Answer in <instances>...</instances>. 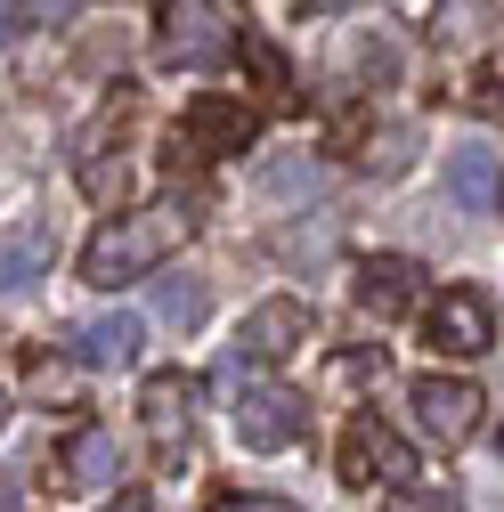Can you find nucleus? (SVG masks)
I'll return each mask as SVG.
<instances>
[{
	"label": "nucleus",
	"instance_id": "nucleus-1",
	"mask_svg": "<svg viewBox=\"0 0 504 512\" xmlns=\"http://www.w3.org/2000/svg\"><path fill=\"white\" fill-rule=\"evenodd\" d=\"M196 236V204L187 196H163V204H139V212H114L90 244H82V285L114 293V285H139L155 277L171 252Z\"/></svg>",
	"mask_w": 504,
	"mask_h": 512
},
{
	"label": "nucleus",
	"instance_id": "nucleus-2",
	"mask_svg": "<svg viewBox=\"0 0 504 512\" xmlns=\"http://www.w3.org/2000/svg\"><path fill=\"white\" fill-rule=\"evenodd\" d=\"M236 57V25L220 0H163V25H155V66H179V74H204V66H228Z\"/></svg>",
	"mask_w": 504,
	"mask_h": 512
},
{
	"label": "nucleus",
	"instance_id": "nucleus-3",
	"mask_svg": "<svg viewBox=\"0 0 504 512\" xmlns=\"http://www.w3.org/2000/svg\"><path fill=\"white\" fill-rule=\"evenodd\" d=\"M334 472H342L350 488H399V480L415 472V456H407V439H399L383 415H350V423H342Z\"/></svg>",
	"mask_w": 504,
	"mask_h": 512
},
{
	"label": "nucleus",
	"instance_id": "nucleus-4",
	"mask_svg": "<svg viewBox=\"0 0 504 512\" xmlns=\"http://www.w3.org/2000/svg\"><path fill=\"white\" fill-rule=\"evenodd\" d=\"M407 407H415V423L439 439V447H464L472 431H480V391H472V382L464 374H415L407 382Z\"/></svg>",
	"mask_w": 504,
	"mask_h": 512
},
{
	"label": "nucleus",
	"instance_id": "nucleus-5",
	"mask_svg": "<svg viewBox=\"0 0 504 512\" xmlns=\"http://www.w3.org/2000/svg\"><path fill=\"white\" fill-rule=\"evenodd\" d=\"M423 334H431V350H439V358H480V350L496 342V309H488V293L448 285V293L423 309Z\"/></svg>",
	"mask_w": 504,
	"mask_h": 512
},
{
	"label": "nucleus",
	"instance_id": "nucleus-6",
	"mask_svg": "<svg viewBox=\"0 0 504 512\" xmlns=\"http://www.w3.org/2000/svg\"><path fill=\"white\" fill-rule=\"evenodd\" d=\"M309 431V399L285 391V382H261V391L236 399V439L252 447V456H277V447H293Z\"/></svg>",
	"mask_w": 504,
	"mask_h": 512
},
{
	"label": "nucleus",
	"instance_id": "nucleus-7",
	"mask_svg": "<svg viewBox=\"0 0 504 512\" xmlns=\"http://www.w3.org/2000/svg\"><path fill=\"white\" fill-rule=\"evenodd\" d=\"M309 334H318V317H309V301H293V293H277V301H261L244 317V334H236V358L244 366H285Z\"/></svg>",
	"mask_w": 504,
	"mask_h": 512
},
{
	"label": "nucleus",
	"instance_id": "nucleus-8",
	"mask_svg": "<svg viewBox=\"0 0 504 512\" xmlns=\"http://www.w3.org/2000/svg\"><path fill=\"white\" fill-rule=\"evenodd\" d=\"M139 423L155 439V456L179 464L187 456V431H196V374H147V391H139Z\"/></svg>",
	"mask_w": 504,
	"mask_h": 512
},
{
	"label": "nucleus",
	"instance_id": "nucleus-9",
	"mask_svg": "<svg viewBox=\"0 0 504 512\" xmlns=\"http://www.w3.org/2000/svg\"><path fill=\"white\" fill-rule=\"evenodd\" d=\"M350 301L366 317H407L423 301V269L407 261V252H366V261L350 269Z\"/></svg>",
	"mask_w": 504,
	"mask_h": 512
},
{
	"label": "nucleus",
	"instance_id": "nucleus-10",
	"mask_svg": "<svg viewBox=\"0 0 504 512\" xmlns=\"http://www.w3.org/2000/svg\"><path fill=\"white\" fill-rule=\"evenodd\" d=\"M114 472H122V447L106 423H82L66 447H57V480H66L74 496H114Z\"/></svg>",
	"mask_w": 504,
	"mask_h": 512
},
{
	"label": "nucleus",
	"instance_id": "nucleus-11",
	"mask_svg": "<svg viewBox=\"0 0 504 512\" xmlns=\"http://www.w3.org/2000/svg\"><path fill=\"white\" fill-rule=\"evenodd\" d=\"M147 350V317L131 309H114V317H90V326H74V358L98 366V374H122V366H139Z\"/></svg>",
	"mask_w": 504,
	"mask_h": 512
},
{
	"label": "nucleus",
	"instance_id": "nucleus-12",
	"mask_svg": "<svg viewBox=\"0 0 504 512\" xmlns=\"http://www.w3.org/2000/svg\"><path fill=\"white\" fill-rule=\"evenodd\" d=\"M252 131H261V122H252V106L244 98H196L187 106V147L196 155H236V147H252Z\"/></svg>",
	"mask_w": 504,
	"mask_h": 512
},
{
	"label": "nucleus",
	"instance_id": "nucleus-13",
	"mask_svg": "<svg viewBox=\"0 0 504 512\" xmlns=\"http://www.w3.org/2000/svg\"><path fill=\"white\" fill-rule=\"evenodd\" d=\"M488 33H496V0H439V9H431L439 57H472Z\"/></svg>",
	"mask_w": 504,
	"mask_h": 512
},
{
	"label": "nucleus",
	"instance_id": "nucleus-14",
	"mask_svg": "<svg viewBox=\"0 0 504 512\" xmlns=\"http://www.w3.org/2000/svg\"><path fill=\"white\" fill-rule=\"evenodd\" d=\"M49 261H57L49 220H33V228H17V236H0V293H25L33 277H49Z\"/></svg>",
	"mask_w": 504,
	"mask_h": 512
},
{
	"label": "nucleus",
	"instance_id": "nucleus-15",
	"mask_svg": "<svg viewBox=\"0 0 504 512\" xmlns=\"http://www.w3.org/2000/svg\"><path fill=\"white\" fill-rule=\"evenodd\" d=\"M448 187H456L464 212H488V196H496V163H488V147H464V155L448 163Z\"/></svg>",
	"mask_w": 504,
	"mask_h": 512
},
{
	"label": "nucleus",
	"instance_id": "nucleus-16",
	"mask_svg": "<svg viewBox=\"0 0 504 512\" xmlns=\"http://www.w3.org/2000/svg\"><path fill=\"white\" fill-rule=\"evenodd\" d=\"M155 317L179 326V334L204 326V285H196V277H163V285H155Z\"/></svg>",
	"mask_w": 504,
	"mask_h": 512
},
{
	"label": "nucleus",
	"instance_id": "nucleus-17",
	"mask_svg": "<svg viewBox=\"0 0 504 512\" xmlns=\"http://www.w3.org/2000/svg\"><path fill=\"white\" fill-rule=\"evenodd\" d=\"M326 382H334V391H358V382H383V342H358V350H342V358L326 366Z\"/></svg>",
	"mask_w": 504,
	"mask_h": 512
},
{
	"label": "nucleus",
	"instance_id": "nucleus-18",
	"mask_svg": "<svg viewBox=\"0 0 504 512\" xmlns=\"http://www.w3.org/2000/svg\"><path fill=\"white\" fill-rule=\"evenodd\" d=\"M383 512H456V496L439 488V480H399V488L383 496Z\"/></svg>",
	"mask_w": 504,
	"mask_h": 512
},
{
	"label": "nucleus",
	"instance_id": "nucleus-19",
	"mask_svg": "<svg viewBox=\"0 0 504 512\" xmlns=\"http://www.w3.org/2000/svg\"><path fill=\"white\" fill-rule=\"evenodd\" d=\"M212 512H301V504H285V496H220Z\"/></svg>",
	"mask_w": 504,
	"mask_h": 512
},
{
	"label": "nucleus",
	"instance_id": "nucleus-20",
	"mask_svg": "<svg viewBox=\"0 0 504 512\" xmlns=\"http://www.w3.org/2000/svg\"><path fill=\"white\" fill-rule=\"evenodd\" d=\"M25 25H33V17H25V0H0V49H9Z\"/></svg>",
	"mask_w": 504,
	"mask_h": 512
},
{
	"label": "nucleus",
	"instance_id": "nucleus-21",
	"mask_svg": "<svg viewBox=\"0 0 504 512\" xmlns=\"http://www.w3.org/2000/svg\"><path fill=\"white\" fill-rule=\"evenodd\" d=\"M472 106H480L488 122H504V82H488V90H472Z\"/></svg>",
	"mask_w": 504,
	"mask_h": 512
},
{
	"label": "nucleus",
	"instance_id": "nucleus-22",
	"mask_svg": "<svg viewBox=\"0 0 504 512\" xmlns=\"http://www.w3.org/2000/svg\"><path fill=\"white\" fill-rule=\"evenodd\" d=\"M106 512H155V504H147L139 488H114V496H106Z\"/></svg>",
	"mask_w": 504,
	"mask_h": 512
},
{
	"label": "nucleus",
	"instance_id": "nucleus-23",
	"mask_svg": "<svg viewBox=\"0 0 504 512\" xmlns=\"http://www.w3.org/2000/svg\"><path fill=\"white\" fill-rule=\"evenodd\" d=\"M496 456H504V431H496Z\"/></svg>",
	"mask_w": 504,
	"mask_h": 512
}]
</instances>
